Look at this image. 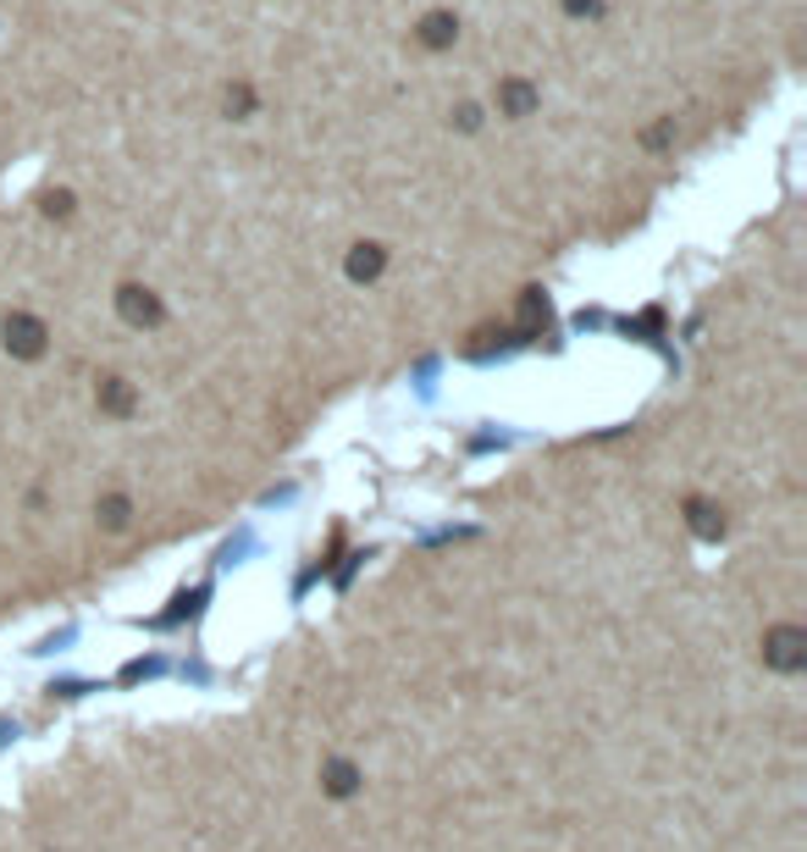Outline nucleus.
<instances>
[{"instance_id":"obj_1","label":"nucleus","mask_w":807,"mask_h":852,"mask_svg":"<svg viewBox=\"0 0 807 852\" xmlns=\"http://www.w3.org/2000/svg\"><path fill=\"white\" fill-rule=\"evenodd\" d=\"M757 653H763L768 670L796 675V670H807V631L801 626H768L763 642H757Z\"/></svg>"},{"instance_id":"obj_2","label":"nucleus","mask_w":807,"mask_h":852,"mask_svg":"<svg viewBox=\"0 0 807 852\" xmlns=\"http://www.w3.org/2000/svg\"><path fill=\"white\" fill-rule=\"evenodd\" d=\"M0 343H7V354H18V360H40V354H45V343H51V332H45V321H40V316L12 310L7 321H0Z\"/></svg>"},{"instance_id":"obj_3","label":"nucleus","mask_w":807,"mask_h":852,"mask_svg":"<svg viewBox=\"0 0 807 852\" xmlns=\"http://www.w3.org/2000/svg\"><path fill=\"white\" fill-rule=\"evenodd\" d=\"M117 316H122L128 327H161L166 305H161L155 288H144V283H122V288H117Z\"/></svg>"},{"instance_id":"obj_4","label":"nucleus","mask_w":807,"mask_h":852,"mask_svg":"<svg viewBox=\"0 0 807 852\" xmlns=\"http://www.w3.org/2000/svg\"><path fill=\"white\" fill-rule=\"evenodd\" d=\"M95 404H100L106 415H117V420H128V415L139 409V393H133V382H128V376H117V371H106V376L95 382Z\"/></svg>"},{"instance_id":"obj_5","label":"nucleus","mask_w":807,"mask_h":852,"mask_svg":"<svg viewBox=\"0 0 807 852\" xmlns=\"http://www.w3.org/2000/svg\"><path fill=\"white\" fill-rule=\"evenodd\" d=\"M359 780H365V775H359L354 758H326V764H321V791H326L332 802H348V797L359 791Z\"/></svg>"},{"instance_id":"obj_6","label":"nucleus","mask_w":807,"mask_h":852,"mask_svg":"<svg viewBox=\"0 0 807 852\" xmlns=\"http://www.w3.org/2000/svg\"><path fill=\"white\" fill-rule=\"evenodd\" d=\"M686 526H691L702 543H719L730 521H724V510H719L713 499H686Z\"/></svg>"},{"instance_id":"obj_7","label":"nucleus","mask_w":807,"mask_h":852,"mask_svg":"<svg viewBox=\"0 0 807 852\" xmlns=\"http://www.w3.org/2000/svg\"><path fill=\"white\" fill-rule=\"evenodd\" d=\"M416 40H421L427 51H449V45L460 40V18H454V12H427V18L416 23Z\"/></svg>"},{"instance_id":"obj_8","label":"nucleus","mask_w":807,"mask_h":852,"mask_svg":"<svg viewBox=\"0 0 807 852\" xmlns=\"http://www.w3.org/2000/svg\"><path fill=\"white\" fill-rule=\"evenodd\" d=\"M498 111H504V117H531V111H537V89H531L526 78H504V84H498Z\"/></svg>"},{"instance_id":"obj_9","label":"nucleus","mask_w":807,"mask_h":852,"mask_svg":"<svg viewBox=\"0 0 807 852\" xmlns=\"http://www.w3.org/2000/svg\"><path fill=\"white\" fill-rule=\"evenodd\" d=\"M381 266H387V249H381V244H354L343 271H348L354 283H376V277H381Z\"/></svg>"},{"instance_id":"obj_10","label":"nucleus","mask_w":807,"mask_h":852,"mask_svg":"<svg viewBox=\"0 0 807 852\" xmlns=\"http://www.w3.org/2000/svg\"><path fill=\"white\" fill-rule=\"evenodd\" d=\"M95 521H100V532H128V521H133L128 493H106V499L95 504Z\"/></svg>"},{"instance_id":"obj_11","label":"nucleus","mask_w":807,"mask_h":852,"mask_svg":"<svg viewBox=\"0 0 807 852\" xmlns=\"http://www.w3.org/2000/svg\"><path fill=\"white\" fill-rule=\"evenodd\" d=\"M548 327V299H542V288H526L520 294V332H542Z\"/></svg>"},{"instance_id":"obj_12","label":"nucleus","mask_w":807,"mask_h":852,"mask_svg":"<svg viewBox=\"0 0 807 852\" xmlns=\"http://www.w3.org/2000/svg\"><path fill=\"white\" fill-rule=\"evenodd\" d=\"M222 106H227V117H233V123H244V117L255 111V89H249V84H227Z\"/></svg>"},{"instance_id":"obj_13","label":"nucleus","mask_w":807,"mask_h":852,"mask_svg":"<svg viewBox=\"0 0 807 852\" xmlns=\"http://www.w3.org/2000/svg\"><path fill=\"white\" fill-rule=\"evenodd\" d=\"M40 211H45L51 222H67V216H73V194H67V189H45V194H40Z\"/></svg>"},{"instance_id":"obj_14","label":"nucleus","mask_w":807,"mask_h":852,"mask_svg":"<svg viewBox=\"0 0 807 852\" xmlns=\"http://www.w3.org/2000/svg\"><path fill=\"white\" fill-rule=\"evenodd\" d=\"M454 123H460L465 134H476V128H482V111H476V106H460V111H454Z\"/></svg>"},{"instance_id":"obj_15","label":"nucleus","mask_w":807,"mask_h":852,"mask_svg":"<svg viewBox=\"0 0 807 852\" xmlns=\"http://www.w3.org/2000/svg\"><path fill=\"white\" fill-rule=\"evenodd\" d=\"M570 18H598V0H564Z\"/></svg>"}]
</instances>
